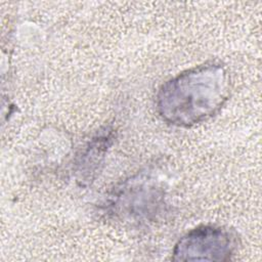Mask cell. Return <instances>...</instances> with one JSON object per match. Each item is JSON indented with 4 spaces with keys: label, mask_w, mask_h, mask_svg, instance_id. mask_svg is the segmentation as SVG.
Returning <instances> with one entry per match:
<instances>
[{
    "label": "cell",
    "mask_w": 262,
    "mask_h": 262,
    "mask_svg": "<svg viewBox=\"0 0 262 262\" xmlns=\"http://www.w3.org/2000/svg\"><path fill=\"white\" fill-rule=\"evenodd\" d=\"M237 234L217 225H201L184 234L173 249L174 261H227L237 249Z\"/></svg>",
    "instance_id": "2"
},
{
    "label": "cell",
    "mask_w": 262,
    "mask_h": 262,
    "mask_svg": "<svg viewBox=\"0 0 262 262\" xmlns=\"http://www.w3.org/2000/svg\"><path fill=\"white\" fill-rule=\"evenodd\" d=\"M229 92L227 69L219 62H207L165 82L157 93V110L165 122L191 127L215 116Z\"/></svg>",
    "instance_id": "1"
},
{
    "label": "cell",
    "mask_w": 262,
    "mask_h": 262,
    "mask_svg": "<svg viewBox=\"0 0 262 262\" xmlns=\"http://www.w3.org/2000/svg\"><path fill=\"white\" fill-rule=\"evenodd\" d=\"M111 139V133L105 132L92 138L88 143L87 148L77 164L79 166V173L83 178H91V175L96 171L110 145Z\"/></svg>",
    "instance_id": "4"
},
{
    "label": "cell",
    "mask_w": 262,
    "mask_h": 262,
    "mask_svg": "<svg viewBox=\"0 0 262 262\" xmlns=\"http://www.w3.org/2000/svg\"><path fill=\"white\" fill-rule=\"evenodd\" d=\"M108 205L116 217L127 221L150 219L162 205L163 190L150 177L138 175L114 190Z\"/></svg>",
    "instance_id": "3"
}]
</instances>
